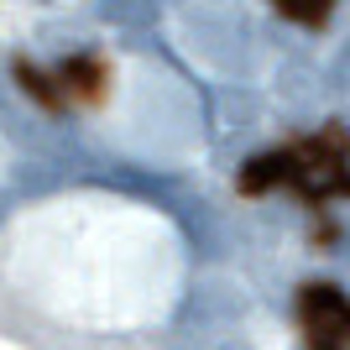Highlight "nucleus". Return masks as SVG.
Listing matches in <instances>:
<instances>
[{"instance_id":"9","label":"nucleus","mask_w":350,"mask_h":350,"mask_svg":"<svg viewBox=\"0 0 350 350\" xmlns=\"http://www.w3.org/2000/svg\"><path fill=\"white\" fill-rule=\"evenodd\" d=\"M5 209H11V199H5V193H0V219H5Z\"/></svg>"},{"instance_id":"4","label":"nucleus","mask_w":350,"mask_h":350,"mask_svg":"<svg viewBox=\"0 0 350 350\" xmlns=\"http://www.w3.org/2000/svg\"><path fill=\"white\" fill-rule=\"evenodd\" d=\"M235 314H241V304H235L219 282H209V288H199L189 304H183L178 324H183V329H219V324H230Z\"/></svg>"},{"instance_id":"8","label":"nucleus","mask_w":350,"mask_h":350,"mask_svg":"<svg viewBox=\"0 0 350 350\" xmlns=\"http://www.w3.org/2000/svg\"><path fill=\"white\" fill-rule=\"evenodd\" d=\"M272 5H278V16L304 21V27H324L329 11H335V0H272Z\"/></svg>"},{"instance_id":"6","label":"nucleus","mask_w":350,"mask_h":350,"mask_svg":"<svg viewBox=\"0 0 350 350\" xmlns=\"http://www.w3.org/2000/svg\"><path fill=\"white\" fill-rule=\"evenodd\" d=\"M251 120H256V100H251V94L230 89V94H219V100H215V131H219V136L246 131Z\"/></svg>"},{"instance_id":"3","label":"nucleus","mask_w":350,"mask_h":350,"mask_svg":"<svg viewBox=\"0 0 350 350\" xmlns=\"http://www.w3.org/2000/svg\"><path fill=\"white\" fill-rule=\"evenodd\" d=\"M298 324L308 350H350V298L324 282H308L298 293Z\"/></svg>"},{"instance_id":"2","label":"nucleus","mask_w":350,"mask_h":350,"mask_svg":"<svg viewBox=\"0 0 350 350\" xmlns=\"http://www.w3.org/2000/svg\"><path fill=\"white\" fill-rule=\"evenodd\" d=\"M183 42L199 63L219 73H246L256 63V31L235 0H193L183 5Z\"/></svg>"},{"instance_id":"7","label":"nucleus","mask_w":350,"mask_h":350,"mask_svg":"<svg viewBox=\"0 0 350 350\" xmlns=\"http://www.w3.org/2000/svg\"><path fill=\"white\" fill-rule=\"evenodd\" d=\"M282 94H288V105H298V110H308V105H319V79L304 68V63H288L282 68Z\"/></svg>"},{"instance_id":"1","label":"nucleus","mask_w":350,"mask_h":350,"mask_svg":"<svg viewBox=\"0 0 350 350\" xmlns=\"http://www.w3.org/2000/svg\"><path fill=\"white\" fill-rule=\"evenodd\" d=\"M288 189L298 193H335L350 183L345 173V136L340 131H324L314 142H293V146H278V152H267V157L246 162L241 167V189L256 193V189Z\"/></svg>"},{"instance_id":"5","label":"nucleus","mask_w":350,"mask_h":350,"mask_svg":"<svg viewBox=\"0 0 350 350\" xmlns=\"http://www.w3.org/2000/svg\"><path fill=\"white\" fill-rule=\"evenodd\" d=\"M89 16L110 21V27H152L162 16V5L157 0H89Z\"/></svg>"}]
</instances>
